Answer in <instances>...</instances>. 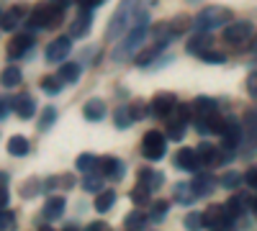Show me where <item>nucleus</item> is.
<instances>
[{
	"mask_svg": "<svg viewBox=\"0 0 257 231\" xmlns=\"http://www.w3.org/2000/svg\"><path fill=\"white\" fill-rule=\"evenodd\" d=\"M134 6H137V0H121V3H118L108 29H105V39H108V41L121 39L128 29H132V21H134V13H137Z\"/></svg>",
	"mask_w": 257,
	"mask_h": 231,
	"instance_id": "obj_1",
	"label": "nucleus"
},
{
	"mask_svg": "<svg viewBox=\"0 0 257 231\" xmlns=\"http://www.w3.org/2000/svg\"><path fill=\"white\" fill-rule=\"evenodd\" d=\"M62 18H64V8L54 6L52 0L49 3H41L29 16V31L31 29H57L62 24Z\"/></svg>",
	"mask_w": 257,
	"mask_h": 231,
	"instance_id": "obj_2",
	"label": "nucleus"
},
{
	"mask_svg": "<svg viewBox=\"0 0 257 231\" xmlns=\"http://www.w3.org/2000/svg\"><path fill=\"white\" fill-rule=\"evenodd\" d=\"M229 21H231V11L224 8V6H213V8H206L198 13L196 18V31H216L221 26H229Z\"/></svg>",
	"mask_w": 257,
	"mask_h": 231,
	"instance_id": "obj_3",
	"label": "nucleus"
},
{
	"mask_svg": "<svg viewBox=\"0 0 257 231\" xmlns=\"http://www.w3.org/2000/svg\"><path fill=\"white\" fill-rule=\"evenodd\" d=\"M252 24L249 21H234V24H229L224 29V41L231 47H244L247 41L252 39Z\"/></svg>",
	"mask_w": 257,
	"mask_h": 231,
	"instance_id": "obj_4",
	"label": "nucleus"
},
{
	"mask_svg": "<svg viewBox=\"0 0 257 231\" xmlns=\"http://www.w3.org/2000/svg\"><path fill=\"white\" fill-rule=\"evenodd\" d=\"M165 149H167V139L160 134V131H147L144 139H142V154L147 159H162L165 157Z\"/></svg>",
	"mask_w": 257,
	"mask_h": 231,
	"instance_id": "obj_5",
	"label": "nucleus"
},
{
	"mask_svg": "<svg viewBox=\"0 0 257 231\" xmlns=\"http://www.w3.org/2000/svg\"><path fill=\"white\" fill-rule=\"evenodd\" d=\"M147 26H134V29H128V36H126V41L118 47V59H123V57H128V54H134L139 47H142V41L147 39Z\"/></svg>",
	"mask_w": 257,
	"mask_h": 231,
	"instance_id": "obj_6",
	"label": "nucleus"
},
{
	"mask_svg": "<svg viewBox=\"0 0 257 231\" xmlns=\"http://www.w3.org/2000/svg\"><path fill=\"white\" fill-rule=\"evenodd\" d=\"M231 216L226 213V205H208L203 211V226L208 228H219V226H229Z\"/></svg>",
	"mask_w": 257,
	"mask_h": 231,
	"instance_id": "obj_7",
	"label": "nucleus"
},
{
	"mask_svg": "<svg viewBox=\"0 0 257 231\" xmlns=\"http://www.w3.org/2000/svg\"><path fill=\"white\" fill-rule=\"evenodd\" d=\"M211 44H213V36H211V31H196L190 39H188V44H185V52L188 54H193V57H201V54H206L208 49H211Z\"/></svg>",
	"mask_w": 257,
	"mask_h": 231,
	"instance_id": "obj_8",
	"label": "nucleus"
},
{
	"mask_svg": "<svg viewBox=\"0 0 257 231\" xmlns=\"http://www.w3.org/2000/svg\"><path fill=\"white\" fill-rule=\"evenodd\" d=\"M175 95H170V93H160V95H155V100H152V106H149V113L152 116H157V118H167L170 113L175 111Z\"/></svg>",
	"mask_w": 257,
	"mask_h": 231,
	"instance_id": "obj_9",
	"label": "nucleus"
},
{
	"mask_svg": "<svg viewBox=\"0 0 257 231\" xmlns=\"http://www.w3.org/2000/svg\"><path fill=\"white\" fill-rule=\"evenodd\" d=\"M70 36H59V39H54L52 44L47 47V62L49 65H57V62H64L67 59V54H70Z\"/></svg>",
	"mask_w": 257,
	"mask_h": 231,
	"instance_id": "obj_10",
	"label": "nucleus"
},
{
	"mask_svg": "<svg viewBox=\"0 0 257 231\" xmlns=\"http://www.w3.org/2000/svg\"><path fill=\"white\" fill-rule=\"evenodd\" d=\"M175 164L180 167V170L196 172L203 162H201V157H198V149H188V146H183V149L175 154Z\"/></svg>",
	"mask_w": 257,
	"mask_h": 231,
	"instance_id": "obj_11",
	"label": "nucleus"
},
{
	"mask_svg": "<svg viewBox=\"0 0 257 231\" xmlns=\"http://www.w3.org/2000/svg\"><path fill=\"white\" fill-rule=\"evenodd\" d=\"M34 47V34L29 31V34H16L13 39H11V44H8V57H24L29 49Z\"/></svg>",
	"mask_w": 257,
	"mask_h": 231,
	"instance_id": "obj_12",
	"label": "nucleus"
},
{
	"mask_svg": "<svg viewBox=\"0 0 257 231\" xmlns=\"http://www.w3.org/2000/svg\"><path fill=\"white\" fill-rule=\"evenodd\" d=\"M90 21H93V18H90V11L82 8L80 16L72 21V26H70V36H72V39H82L85 34L90 31Z\"/></svg>",
	"mask_w": 257,
	"mask_h": 231,
	"instance_id": "obj_13",
	"label": "nucleus"
},
{
	"mask_svg": "<svg viewBox=\"0 0 257 231\" xmlns=\"http://www.w3.org/2000/svg\"><path fill=\"white\" fill-rule=\"evenodd\" d=\"M82 116L88 118V121H103L105 118V103L100 98H90L82 106Z\"/></svg>",
	"mask_w": 257,
	"mask_h": 231,
	"instance_id": "obj_14",
	"label": "nucleus"
},
{
	"mask_svg": "<svg viewBox=\"0 0 257 231\" xmlns=\"http://www.w3.org/2000/svg\"><path fill=\"white\" fill-rule=\"evenodd\" d=\"M13 108H16V116H18V118L29 121V118L34 116V111H36V103H34L31 95H21V98L13 100Z\"/></svg>",
	"mask_w": 257,
	"mask_h": 231,
	"instance_id": "obj_15",
	"label": "nucleus"
},
{
	"mask_svg": "<svg viewBox=\"0 0 257 231\" xmlns=\"http://www.w3.org/2000/svg\"><path fill=\"white\" fill-rule=\"evenodd\" d=\"M224 146L226 149H234L239 141H242V126L237 121H226V129H224Z\"/></svg>",
	"mask_w": 257,
	"mask_h": 231,
	"instance_id": "obj_16",
	"label": "nucleus"
},
{
	"mask_svg": "<svg viewBox=\"0 0 257 231\" xmlns=\"http://www.w3.org/2000/svg\"><path fill=\"white\" fill-rule=\"evenodd\" d=\"M198 157H201L203 164H221L226 159V157H221V152L213 144H201L198 146Z\"/></svg>",
	"mask_w": 257,
	"mask_h": 231,
	"instance_id": "obj_17",
	"label": "nucleus"
},
{
	"mask_svg": "<svg viewBox=\"0 0 257 231\" xmlns=\"http://www.w3.org/2000/svg\"><path fill=\"white\" fill-rule=\"evenodd\" d=\"M139 185H142V187H147L149 193L160 190V185H162V172H152V170H139Z\"/></svg>",
	"mask_w": 257,
	"mask_h": 231,
	"instance_id": "obj_18",
	"label": "nucleus"
},
{
	"mask_svg": "<svg viewBox=\"0 0 257 231\" xmlns=\"http://www.w3.org/2000/svg\"><path fill=\"white\" fill-rule=\"evenodd\" d=\"M29 149H31V146H29V139H26V136L16 134V136L8 139V152H11L13 157H26Z\"/></svg>",
	"mask_w": 257,
	"mask_h": 231,
	"instance_id": "obj_19",
	"label": "nucleus"
},
{
	"mask_svg": "<svg viewBox=\"0 0 257 231\" xmlns=\"http://www.w3.org/2000/svg\"><path fill=\"white\" fill-rule=\"evenodd\" d=\"M57 77L62 82H77L80 80V65L77 62H64V65L59 67V72H57Z\"/></svg>",
	"mask_w": 257,
	"mask_h": 231,
	"instance_id": "obj_20",
	"label": "nucleus"
},
{
	"mask_svg": "<svg viewBox=\"0 0 257 231\" xmlns=\"http://www.w3.org/2000/svg\"><path fill=\"white\" fill-rule=\"evenodd\" d=\"M62 213H64V198H49L47 200V205H44V218H62Z\"/></svg>",
	"mask_w": 257,
	"mask_h": 231,
	"instance_id": "obj_21",
	"label": "nucleus"
},
{
	"mask_svg": "<svg viewBox=\"0 0 257 231\" xmlns=\"http://www.w3.org/2000/svg\"><path fill=\"white\" fill-rule=\"evenodd\" d=\"M113 203H116V193L113 190H100L98 198H95V211L98 213H105L108 208H113Z\"/></svg>",
	"mask_w": 257,
	"mask_h": 231,
	"instance_id": "obj_22",
	"label": "nucleus"
},
{
	"mask_svg": "<svg viewBox=\"0 0 257 231\" xmlns=\"http://www.w3.org/2000/svg\"><path fill=\"white\" fill-rule=\"evenodd\" d=\"M190 185H193V190H196V198H203V195H208V193H211L213 180H211V175H198Z\"/></svg>",
	"mask_w": 257,
	"mask_h": 231,
	"instance_id": "obj_23",
	"label": "nucleus"
},
{
	"mask_svg": "<svg viewBox=\"0 0 257 231\" xmlns=\"http://www.w3.org/2000/svg\"><path fill=\"white\" fill-rule=\"evenodd\" d=\"M24 8H11V11H6L3 13V31H13L16 26H18V21L24 18Z\"/></svg>",
	"mask_w": 257,
	"mask_h": 231,
	"instance_id": "obj_24",
	"label": "nucleus"
},
{
	"mask_svg": "<svg viewBox=\"0 0 257 231\" xmlns=\"http://www.w3.org/2000/svg\"><path fill=\"white\" fill-rule=\"evenodd\" d=\"M244 198H247V195H234V198H229L226 213H229L231 218H239V216H242V211H244Z\"/></svg>",
	"mask_w": 257,
	"mask_h": 231,
	"instance_id": "obj_25",
	"label": "nucleus"
},
{
	"mask_svg": "<svg viewBox=\"0 0 257 231\" xmlns=\"http://www.w3.org/2000/svg\"><path fill=\"white\" fill-rule=\"evenodd\" d=\"M175 198H178L180 203H190L193 198H196V190H193V185L180 182V185H175Z\"/></svg>",
	"mask_w": 257,
	"mask_h": 231,
	"instance_id": "obj_26",
	"label": "nucleus"
},
{
	"mask_svg": "<svg viewBox=\"0 0 257 231\" xmlns=\"http://www.w3.org/2000/svg\"><path fill=\"white\" fill-rule=\"evenodd\" d=\"M185 126H188V121H183L180 116H178L175 121H170V126H167V134H170V139H183V134H185Z\"/></svg>",
	"mask_w": 257,
	"mask_h": 231,
	"instance_id": "obj_27",
	"label": "nucleus"
},
{
	"mask_svg": "<svg viewBox=\"0 0 257 231\" xmlns=\"http://www.w3.org/2000/svg\"><path fill=\"white\" fill-rule=\"evenodd\" d=\"M147 221H149V218H147L142 211H134V213L126 216V228H128V231H137V228H142Z\"/></svg>",
	"mask_w": 257,
	"mask_h": 231,
	"instance_id": "obj_28",
	"label": "nucleus"
},
{
	"mask_svg": "<svg viewBox=\"0 0 257 231\" xmlns=\"http://www.w3.org/2000/svg\"><path fill=\"white\" fill-rule=\"evenodd\" d=\"M82 187H85V190H88V193H98L100 187H103V175H98V172H90L88 177H85Z\"/></svg>",
	"mask_w": 257,
	"mask_h": 231,
	"instance_id": "obj_29",
	"label": "nucleus"
},
{
	"mask_svg": "<svg viewBox=\"0 0 257 231\" xmlns=\"http://www.w3.org/2000/svg\"><path fill=\"white\" fill-rule=\"evenodd\" d=\"M160 52H162V47H157V44H155L152 49H144V52H142V54H139L134 62H137L139 67H144V65H149L152 59H157V54H160Z\"/></svg>",
	"mask_w": 257,
	"mask_h": 231,
	"instance_id": "obj_30",
	"label": "nucleus"
},
{
	"mask_svg": "<svg viewBox=\"0 0 257 231\" xmlns=\"http://www.w3.org/2000/svg\"><path fill=\"white\" fill-rule=\"evenodd\" d=\"M41 90L49 93V95H57L62 90V80L59 77H44V80H41Z\"/></svg>",
	"mask_w": 257,
	"mask_h": 231,
	"instance_id": "obj_31",
	"label": "nucleus"
},
{
	"mask_svg": "<svg viewBox=\"0 0 257 231\" xmlns=\"http://www.w3.org/2000/svg\"><path fill=\"white\" fill-rule=\"evenodd\" d=\"M21 82V70L18 67H8L6 72H3V85L6 88H16Z\"/></svg>",
	"mask_w": 257,
	"mask_h": 231,
	"instance_id": "obj_32",
	"label": "nucleus"
},
{
	"mask_svg": "<svg viewBox=\"0 0 257 231\" xmlns=\"http://www.w3.org/2000/svg\"><path fill=\"white\" fill-rule=\"evenodd\" d=\"M113 121H116L118 129H126V126L132 123L134 118H132V111H128V108H118V111L113 113Z\"/></svg>",
	"mask_w": 257,
	"mask_h": 231,
	"instance_id": "obj_33",
	"label": "nucleus"
},
{
	"mask_svg": "<svg viewBox=\"0 0 257 231\" xmlns=\"http://www.w3.org/2000/svg\"><path fill=\"white\" fill-rule=\"evenodd\" d=\"M183 223H185L188 231H198V228L203 226V213H188Z\"/></svg>",
	"mask_w": 257,
	"mask_h": 231,
	"instance_id": "obj_34",
	"label": "nucleus"
},
{
	"mask_svg": "<svg viewBox=\"0 0 257 231\" xmlns=\"http://www.w3.org/2000/svg\"><path fill=\"white\" fill-rule=\"evenodd\" d=\"M95 164H98V159H95L93 154H80V159H77V170L88 172V170H95Z\"/></svg>",
	"mask_w": 257,
	"mask_h": 231,
	"instance_id": "obj_35",
	"label": "nucleus"
},
{
	"mask_svg": "<svg viewBox=\"0 0 257 231\" xmlns=\"http://www.w3.org/2000/svg\"><path fill=\"white\" fill-rule=\"evenodd\" d=\"M41 116H44V118L39 121V129H41V131H47V129H49V123L57 121V111L49 106V108H44V113H41Z\"/></svg>",
	"mask_w": 257,
	"mask_h": 231,
	"instance_id": "obj_36",
	"label": "nucleus"
},
{
	"mask_svg": "<svg viewBox=\"0 0 257 231\" xmlns=\"http://www.w3.org/2000/svg\"><path fill=\"white\" fill-rule=\"evenodd\" d=\"M201 59L203 62H208V65H224L226 62V54H221V52H206V54H201Z\"/></svg>",
	"mask_w": 257,
	"mask_h": 231,
	"instance_id": "obj_37",
	"label": "nucleus"
},
{
	"mask_svg": "<svg viewBox=\"0 0 257 231\" xmlns=\"http://www.w3.org/2000/svg\"><path fill=\"white\" fill-rule=\"evenodd\" d=\"M149 195H152V193H149L147 187H142L139 182H137V187L132 190V200H134V203H139V205H142V203H147V200H149Z\"/></svg>",
	"mask_w": 257,
	"mask_h": 231,
	"instance_id": "obj_38",
	"label": "nucleus"
},
{
	"mask_svg": "<svg viewBox=\"0 0 257 231\" xmlns=\"http://www.w3.org/2000/svg\"><path fill=\"white\" fill-rule=\"evenodd\" d=\"M244 129H247L249 134H257V111H254V108H249V111L244 113Z\"/></svg>",
	"mask_w": 257,
	"mask_h": 231,
	"instance_id": "obj_39",
	"label": "nucleus"
},
{
	"mask_svg": "<svg viewBox=\"0 0 257 231\" xmlns=\"http://www.w3.org/2000/svg\"><path fill=\"white\" fill-rule=\"evenodd\" d=\"M188 26H190L188 18H180V21H173V24H170V29H173V36H180Z\"/></svg>",
	"mask_w": 257,
	"mask_h": 231,
	"instance_id": "obj_40",
	"label": "nucleus"
},
{
	"mask_svg": "<svg viewBox=\"0 0 257 231\" xmlns=\"http://www.w3.org/2000/svg\"><path fill=\"white\" fill-rule=\"evenodd\" d=\"M128 111H132V118H134V121L147 118V116H144V113H147V108H144V103H139V100L134 103V106H128Z\"/></svg>",
	"mask_w": 257,
	"mask_h": 231,
	"instance_id": "obj_41",
	"label": "nucleus"
},
{
	"mask_svg": "<svg viewBox=\"0 0 257 231\" xmlns=\"http://www.w3.org/2000/svg\"><path fill=\"white\" fill-rule=\"evenodd\" d=\"M247 93L257 100V72H249L247 75Z\"/></svg>",
	"mask_w": 257,
	"mask_h": 231,
	"instance_id": "obj_42",
	"label": "nucleus"
},
{
	"mask_svg": "<svg viewBox=\"0 0 257 231\" xmlns=\"http://www.w3.org/2000/svg\"><path fill=\"white\" fill-rule=\"evenodd\" d=\"M0 226H3V231L16 226V216H13V211H3V221H0Z\"/></svg>",
	"mask_w": 257,
	"mask_h": 231,
	"instance_id": "obj_43",
	"label": "nucleus"
},
{
	"mask_svg": "<svg viewBox=\"0 0 257 231\" xmlns=\"http://www.w3.org/2000/svg\"><path fill=\"white\" fill-rule=\"evenodd\" d=\"M239 180H242V175H234V172H229V175H224L221 185H224V187H234V185H239Z\"/></svg>",
	"mask_w": 257,
	"mask_h": 231,
	"instance_id": "obj_44",
	"label": "nucleus"
},
{
	"mask_svg": "<svg viewBox=\"0 0 257 231\" xmlns=\"http://www.w3.org/2000/svg\"><path fill=\"white\" fill-rule=\"evenodd\" d=\"M244 182L249 187H257V167H249V170L244 172Z\"/></svg>",
	"mask_w": 257,
	"mask_h": 231,
	"instance_id": "obj_45",
	"label": "nucleus"
},
{
	"mask_svg": "<svg viewBox=\"0 0 257 231\" xmlns=\"http://www.w3.org/2000/svg\"><path fill=\"white\" fill-rule=\"evenodd\" d=\"M165 213H167V203H157V205L152 208V218H155V221H162Z\"/></svg>",
	"mask_w": 257,
	"mask_h": 231,
	"instance_id": "obj_46",
	"label": "nucleus"
},
{
	"mask_svg": "<svg viewBox=\"0 0 257 231\" xmlns=\"http://www.w3.org/2000/svg\"><path fill=\"white\" fill-rule=\"evenodd\" d=\"M39 190V182H26L24 187H21V195H24V198H29V195H34Z\"/></svg>",
	"mask_w": 257,
	"mask_h": 231,
	"instance_id": "obj_47",
	"label": "nucleus"
},
{
	"mask_svg": "<svg viewBox=\"0 0 257 231\" xmlns=\"http://www.w3.org/2000/svg\"><path fill=\"white\" fill-rule=\"evenodd\" d=\"M85 231H111V226H108V223H103V221H95V223H90Z\"/></svg>",
	"mask_w": 257,
	"mask_h": 231,
	"instance_id": "obj_48",
	"label": "nucleus"
},
{
	"mask_svg": "<svg viewBox=\"0 0 257 231\" xmlns=\"http://www.w3.org/2000/svg\"><path fill=\"white\" fill-rule=\"evenodd\" d=\"M52 3H54V6H59V8H67V6L72 3V0H52Z\"/></svg>",
	"mask_w": 257,
	"mask_h": 231,
	"instance_id": "obj_49",
	"label": "nucleus"
},
{
	"mask_svg": "<svg viewBox=\"0 0 257 231\" xmlns=\"http://www.w3.org/2000/svg\"><path fill=\"white\" fill-rule=\"evenodd\" d=\"M8 108H11V103H8V98L3 100V118H8Z\"/></svg>",
	"mask_w": 257,
	"mask_h": 231,
	"instance_id": "obj_50",
	"label": "nucleus"
},
{
	"mask_svg": "<svg viewBox=\"0 0 257 231\" xmlns=\"http://www.w3.org/2000/svg\"><path fill=\"white\" fill-rule=\"evenodd\" d=\"M41 231H54L52 226H41Z\"/></svg>",
	"mask_w": 257,
	"mask_h": 231,
	"instance_id": "obj_51",
	"label": "nucleus"
},
{
	"mask_svg": "<svg viewBox=\"0 0 257 231\" xmlns=\"http://www.w3.org/2000/svg\"><path fill=\"white\" fill-rule=\"evenodd\" d=\"M252 208H254V211H257V198H252Z\"/></svg>",
	"mask_w": 257,
	"mask_h": 231,
	"instance_id": "obj_52",
	"label": "nucleus"
},
{
	"mask_svg": "<svg viewBox=\"0 0 257 231\" xmlns=\"http://www.w3.org/2000/svg\"><path fill=\"white\" fill-rule=\"evenodd\" d=\"M64 231H75V226H67V228H64Z\"/></svg>",
	"mask_w": 257,
	"mask_h": 231,
	"instance_id": "obj_53",
	"label": "nucleus"
}]
</instances>
